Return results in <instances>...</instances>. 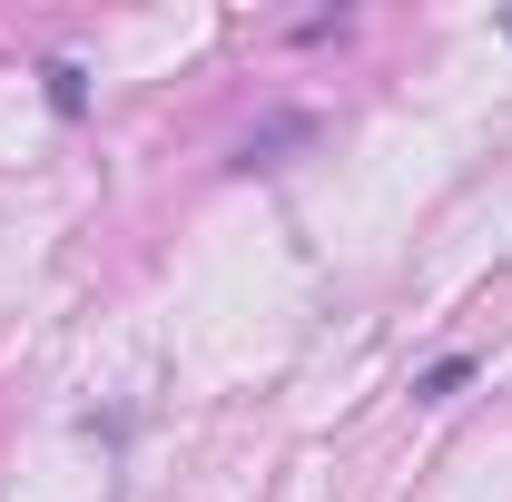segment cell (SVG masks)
Masks as SVG:
<instances>
[{
  "mask_svg": "<svg viewBox=\"0 0 512 502\" xmlns=\"http://www.w3.org/2000/svg\"><path fill=\"white\" fill-rule=\"evenodd\" d=\"M40 79H50V109H60V119H79V109H89V89H79V69H69V60H50Z\"/></svg>",
  "mask_w": 512,
  "mask_h": 502,
  "instance_id": "cell-1",
  "label": "cell"
},
{
  "mask_svg": "<svg viewBox=\"0 0 512 502\" xmlns=\"http://www.w3.org/2000/svg\"><path fill=\"white\" fill-rule=\"evenodd\" d=\"M503 30H512V10H503Z\"/></svg>",
  "mask_w": 512,
  "mask_h": 502,
  "instance_id": "cell-2",
  "label": "cell"
}]
</instances>
